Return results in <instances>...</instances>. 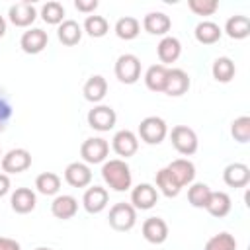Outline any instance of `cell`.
<instances>
[{"instance_id": "6da1fadb", "label": "cell", "mask_w": 250, "mask_h": 250, "mask_svg": "<svg viewBox=\"0 0 250 250\" xmlns=\"http://www.w3.org/2000/svg\"><path fill=\"white\" fill-rule=\"evenodd\" d=\"M102 178L105 182V186L113 191H127L133 184V174L131 168L125 160L121 158H111L105 160L102 166Z\"/></svg>"}, {"instance_id": "7a4b0ae2", "label": "cell", "mask_w": 250, "mask_h": 250, "mask_svg": "<svg viewBox=\"0 0 250 250\" xmlns=\"http://www.w3.org/2000/svg\"><path fill=\"white\" fill-rule=\"evenodd\" d=\"M107 223H109V227H111L113 230L127 232V230H131V229L137 225V209H135L131 203L119 201V203H115V205L109 209Z\"/></svg>"}, {"instance_id": "3957f363", "label": "cell", "mask_w": 250, "mask_h": 250, "mask_svg": "<svg viewBox=\"0 0 250 250\" xmlns=\"http://www.w3.org/2000/svg\"><path fill=\"white\" fill-rule=\"evenodd\" d=\"M168 135V125L158 115H148L139 123V137L146 145H160Z\"/></svg>"}, {"instance_id": "277c9868", "label": "cell", "mask_w": 250, "mask_h": 250, "mask_svg": "<svg viewBox=\"0 0 250 250\" xmlns=\"http://www.w3.org/2000/svg\"><path fill=\"white\" fill-rule=\"evenodd\" d=\"M170 141H172V146L184 154V156H191L197 152V146H199V141H197V135L191 127L188 125H176L172 127L170 131Z\"/></svg>"}, {"instance_id": "5b68a950", "label": "cell", "mask_w": 250, "mask_h": 250, "mask_svg": "<svg viewBox=\"0 0 250 250\" xmlns=\"http://www.w3.org/2000/svg\"><path fill=\"white\" fill-rule=\"evenodd\" d=\"M113 70H115V78L119 82H123V84H135L141 78V61L133 53L119 55L117 61H115Z\"/></svg>"}, {"instance_id": "8992f818", "label": "cell", "mask_w": 250, "mask_h": 250, "mask_svg": "<svg viewBox=\"0 0 250 250\" xmlns=\"http://www.w3.org/2000/svg\"><path fill=\"white\" fill-rule=\"evenodd\" d=\"M88 125L94 129V131H100V133H105V131H111L115 127V121H117V113L111 105H104V104H96L88 115Z\"/></svg>"}, {"instance_id": "52a82bcc", "label": "cell", "mask_w": 250, "mask_h": 250, "mask_svg": "<svg viewBox=\"0 0 250 250\" xmlns=\"http://www.w3.org/2000/svg\"><path fill=\"white\" fill-rule=\"evenodd\" d=\"M109 154V143L102 137H90L80 146V156L86 164H102Z\"/></svg>"}, {"instance_id": "ba28073f", "label": "cell", "mask_w": 250, "mask_h": 250, "mask_svg": "<svg viewBox=\"0 0 250 250\" xmlns=\"http://www.w3.org/2000/svg\"><path fill=\"white\" fill-rule=\"evenodd\" d=\"M4 174H21L31 166V152L27 148H10L0 160Z\"/></svg>"}, {"instance_id": "9c48e42d", "label": "cell", "mask_w": 250, "mask_h": 250, "mask_svg": "<svg viewBox=\"0 0 250 250\" xmlns=\"http://www.w3.org/2000/svg\"><path fill=\"white\" fill-rule=\"evenodd\" d=\"M8 20L16 27H31L37 20V8L31 2H16L8 8Z\"/></svg>"}, {"instance_id": "30bf717a", "label": "cell", "mask_w": 250, "mask_h": 250, "mask_svg": "<svg viewBox=\"0 0 250 250\" xmlns=\"http://www.w3.org/2000/svg\"><path fill=\"white\" fill-rule=\"evenodd\" d=\"M111 148H113V152L117 156H121V160L129 158V156H133L139 150V137L133 131H129V129H121V131H117L113 135Z\"/></svg>"}, {"instance_id": "8fae6325", "label": "cell", "mask_w": 250, "mask_h": 250, "mask_svg": "<svg viewBox=\"0 0 250 250\" xmlns=\"http://www.w3.org/2000/svg\"><path fill=\"white\" fill-rule=\"evenodd\" d=\"M158 203V189L152 184H139L131 189V205L141 211H148Z\"/></svg>"}, {"instance_id": "7c38bea8", "label": "cell", "mask_w": 250, "mask_h": 250, "mask_svg": "<svg viewBox=\"0 0 250 250\" xmlns=\"http://www.w3.org/2000/svg\"><path fill=\"white\" fill-rule=\"evenodd\" d=\"M47 43H49V35L41 27H29L27 31H23L20 39V47L27 55H39L47 47Z\"/></svg>"}, {"instance_id": "4fadbf2b", "label": "cell", "mask_w": 250, "mask_h": 250, "mask_svg": "<svg viewBox=\"0 0 250 250\" xmlns=\"http://www.w3.org/2000/svg\"><path fill=\"white\" fill-rule=\"evenodd\" d=\"M107 201H109V193L105 188L102 186H90L84 195H82V205L84 209L90 213V215H96V213H102L105 207H107Z\"/></svg>"}, {"instance_id": "5bb4252c", "label": "cell", "mask_w": 250, "mask_h": 250, "mask_svg": "<svg viewBox=\"0 0 250 250\" xmlns=\"http://www.w3.org/2000/svg\"><path fill=\"white\" fill-rule=\"evenodd\" d=\"M64 182L72 188H88L92 184V170L86 162H70L64 168Z\"/></svg>"}, {"instance_id": "9a60e30c", "label": "cell", "mask_w": 250, "mask_h": 250, "mask_svg": "<svg viewBox=\"0 0 250 250\" xmlns=\"http://www.w3.org/2000/svg\"><path fill=\"white\" fill-rule=\"evenodd\" d=\"M189 74L182 68H170L168 70V78H166V86H164V94L166 96H172V98H178V96H184L188 90H189Z\"/></svg>"}, {"instance_id": "2e32d148", "label": "cell", "mask_w": 250, "mask_h": 250, "mask_svg": "<svg viewBox=\"0 0 250 250\" xmlns=\"http://www.w3.org/2000/svg\"><path fill=\"white\" fill-rule=\"evenodd\" d=\"M141 232H143V236H145L146 242H150V244H162L168 238V225L160 217H148V219H145V223L141 227Z\"/></svg>"}, {"instance_id": "e0dca14e", "label": "cell", "mask_w": 250, "mask_h": 250, "mask_svg": "<svg viewBox=\"0 0 250 250\" xmlns=\"http://www.w3.org/2000/svg\"><path fill=\"white\" fill-rule=\"evenodd\" d=\"M35 203H37V197H35V191L29 189V188H16L10 195V205L12 209L18 213V215H27L35 209Z\"/></svg>"}, {"instance_id": "ac0fdd59", "label": "cell", "mask_w": 250, "mask_h": 250, "mask_svg": "<svg viewBox=\"0 0 250 250\" xmlns=\"http://www.w3.org/2000/svg\"><path fill=\"white\" fill-rule=\"evenodd\" d=\"M51 213H53V217H57L61 221H68L78 213V199L68 193L55 195V199L51 203Z\"/></svg>"}, {"instance_id": "d6986e66", "label": "cell", "mask_w": 250, "mask_h": 250, "mask_svg": "<svg viewBox=\"0 0 250 250\" xmlns=\"http://www.w3.org/2000/svg\"><path fill=\"white\" fill-rule=\"evenodd\" d=\"M156 55L160 59V64L168 66L170 62H176L182 55V43L178 37H172V35H166L160 39V43L156 45Z\"/></svg>"}, {"instance_id": "ffe728a7", "label": "cell", "mask_w": 250, "mask_h": 250, "mask_svg": "<svg viewBox=\"0 0 250 250\" xmlns=\"http://www.w3.org/2000/svg\"><path fill=\"white\" fill-rule=\"evenodd\" d=\"M166 168L170 170V174L174 176V180L180 184V188H186V186L193 184L195 166H193L191 160H188V158H176V160H172Z\"/></svg>"}, {"instance_id": "44dd1931", "label": "cell", "mask_w": 250, "mask_h": 250, "mask_svg": "<svg viewBox=\"0 0 250 250\" xmlns=\"http://www.w3.org/2000/svg\"><path fill=\"white\" fill-rule=\"evenodd\" d=\"M223 182L229 188H246L250 182V168L242 162H232L223 170Z\"/></svg>"}, {"instance_id": "7402d4cb", "label": "cell", "mask_w": 250, "mask_h": 250, "mask_svg": "<svg viewBox=\"0 0 250 250\" xmlns=\"http://www.w3.org/2000/svg\"><path fill=\"white\" fill-rule=\"evenodd\" d=\"M143 27L150 35H162V37H166L168 31H170V27H172V20L164 12H148L143 18Z\"/></svg>"}, {"instance_id": "603a6c76", "label": "cell", "mask_w": 250, "mask_h": 250, "mask_svg": "<svg viewBox=\"0 0 250 250\" xmlns=\"http://www.w3.org/2000/svg\"><path fill=\"white\" fill-rule=\"evenodd\" d=\"M82 94L88 102L92 104H100L105 94H107V80L102 76V74H94L90 76L86 82H84V88H82Z\"/></svg>"}, {"instance_id": "cb8c5ba5", "label": "cell", "mask_w": 250, "mask_h": 250, "mask_svg": "<svg viewBox=\"0 0 250 250\" xmlns=\"http://www.w3.org/2000/svg\"><path fill=\"white\" fill-rule=\"evenodd\" d=\"M193 35H195L197 43H201V45H213V43H217L221 39L223 29L219 27V23L209 21V20H203V21H199L195 25Z\"/></svg>"}, {"instance_id": "d4e9b609", "label": "cell", "mask_w": 250, "mask_h": 250, "mask_svg": "<svg viewBox=\"0 0 250 250\" xmlns=\"http://www.w3.org/2000/svg\"><path fill=\"white\" fill-rule=\"evenodd\" d=\"M207 213L217 217V219H223L230 213L232 209V201L229 197L227 191H211V197H209V203H207Z\"/></svg>"}, {"instance_id": "484cf974", "label": "cell", "mask_w": 250, "mask_h": 250, "mask_svg": "<svg viewBox=\"0 0 250 250\" xmlns=\"http://www.w3.org/2000/svg\"><path fill=\"white\" fill-rule=\"evenodd\" d=\"M225 33L230 37V39H246L250 35V20L248 16H240V14H234L227 20L225 23Z\"/></svg>"}, {"instance_id": "4316f807", "label": "cell", "mask_w": 250, "mask_h": 250, "mask_svg": "<svg viewBox=\"0 0 250 250\" xmlns=\"http://www.w3.org/2000/svg\"><path fill=\"white\" fill-rule=\"evenodd\" d=\"M82 33H84V31H82V25H80L78 21H74V20H64V21L59 25V29H57L59 41H61L62 45H66V47H72V45L80 43Z\"/></svg>"}, {"instance_id": "83f0119b", "label": "cell", "mask_w": 250, "mask_h": 250, "mask_svg": "<svg viewBox=\"0 0 250 250\" xmlns=\"http://www.w3.org/2000/svg\"><path fill=\"white\" fill-rule=\"evenodd\" d=\"M168 66L164 64H152L146 68L145 72V84L150 92H164V86H166V78H168Z\"/></svg>"}, {"instance_id": "f1b7e54d", "label": "cell", "mask_w": 250, "mask_h": 250, "mask_svg": "<svg viewBox=\"0 0 250 250\" xmlns=\"http://www.w3.org/2000/svg\"><path fill=\"white\" fill-rule=\"evenodd\" d=\"M211 74H213V78L217 82L227 84V82H230L234 78L236 66H234L232 59H229V57H217L213 61V64H211Z\"/></svg>"}, {"instance_id": "f546056e", "label": "cell", "mask_w": 250, "mask_h": 250, "mask_svg": "<svg viewBox=\"0 0 250 250\" xmlns=\"http://www.w3.org/2000/svg\"><path fill=\"white\" fill-rule=\"evenodd\" d=\"M211 188L203 182H195V184H189L188 188V201L191 207L195 209H205L207 203H209V197H211Z\"/></svg>"}, {"instance_id": "4dcf8cb0", "label": "cell", "mask_w": 250, "mask_h": 250, "mask_svg": "<svg viewBox=\"0 0 250 250\" xmlns=\"http://www.w3.org/2000/svg\"><path fill=\"white\" fill-rule=\"evenodd\" d=\"M156 189L162 193V195H166V197H176L180 191H182V188H180V184L174 180V176L170 174V170L168 168H160L158 172H156Z\"/></svg>"}, {"instance_id": "1f68e13d", "label": "cell", "mask_w": 250, "mask_h": 250, "mask_svg": "<svg viewBox=\"0 0 250 250\" xmlns=\"http://www.w3.org/2000/svg\"><path fill=\"white\" fill-rule=\"evenodd\" d=\"M141 33V21L133 16H125V18H119L115 21V35L123 41H131L135 39L137 35Z\"/></svg>"}, {"instance_id": "d6a6232c", "label": "cell", "mask_w": 250, "mask_h": 250, "mask_svg": "<svg viewBox=\"0 0 250 250\" xmlns=\"http://www.w3.org/2000/svg\"><path fill=\"white\" fill-rule=\"evenodd\" d=\"M35 189L43 195H57L61 189V178L55 172H41L35 178Z\"/></svg>"}, {"instance_id": "836d02e7", "label": "cell", "mask_w": 250, "mask_h": 250, "mask_svg": "<svg viewBox=\"0 0 250 250\" xmlns=\"http://www.w3.org/2000/svg\"><path fill=\"white\" fill-rule=\"evenodd\" d=\"M39 16H41V20H43L45 23H49V25H61V23L64 21V6H62L61 2H55V0L45 2V4L41 6Z\"/></svg>"}, {"instance_id": "e575fe53", "label": "cell", "mask_w": 250, "mask_h": 250, "mask_svg": "<svg viewBox=\"0 0 250 250\" xmlns=\"http://www.w3.org/2000/svg\"><path fill=\"white\" fill-rule=\"evenodd\" d=\"M82 31H86L90 37H94V39H100V37H104V35H107V31H109V23H107V20L104 18V16H88L86 20H84V25H82Z\"/></svg>"}, {"instance_id": "d590c367", "label": "cell", "mask_w": 250, "mask_h": 250, "mask_svg": "<svg viewBox=\"0 0 250 250\" xmlns=\"http://www.w3.org/2000/svg\"><path fill=\"white\" fill-rule=\"evenodd\" d=\"M203 250H236V238L229 232H219L213 234L207 242Z\"/></svg>"}, {"instance_id": "8d00e7d4", "label": "cell", "mask_w": 250, "mask_h": 250, "mask_svg": "<svg viewBox=\"0 0 250 250\" xmlns=\"http://www.w3.org/2000/svg\"><path fill=\"white\" fill-rule=\"evenodd\" d=\"M230 135L234 141L238 143H248L250 141V117L248 115H240L230 123Z\"/></svg>"}, {"instance_id": "74e56055", "label": "cell", "mask_w": 250, "mask_h": 250, "mask_svg": "<svg viewBox=\"0 0 250 250\" xmlns=\"http://www.w3.org/2000/svg\"><path fill=\"white\" fill-rule=\"evenodd\" d=\"M188 8L195 16H213L219 10L217 0H188Z\"/></svg>"}, {"instance_id": "f35d334b", "label": "cell", "mask_w": 250, "mask_h": 250, "mask_svg": "<svg viewBox=\"0 0 250 250\" xmlns=\"http://www.w3.org/2000/svg\"><path fill=\"white\" fill-rule=\"evenodd\" d=\"M12 113H14V107H12V102L6 94L4 88H0V133L6 131L10 119H12Z\"/></svg>"}, {"instance_id": "ab89813d", "label": "cell", "mask_w": 250, "mask_h": 250, "mask_svg": "<svg viewBox=\"0 0 250 250\" xmlns=\"http://www.w3.org/2000/svg\"><path fill=\"white\" fill-rule=\"evenodd\" d=\"M74 8L82 14H94L98 8V0H74Z\"/></svg>"}, {"instance_id": "60d3db41", "label": "cell", "mask_w": 250, "mask_h": 250, "mask_svg": "<svg viewBox=\"0 0 250 250\" xmlns=\"http://www.w3.org/2000/svg\"><path fill=\"white\" fill-rule=\"evenodd\" d=\"M0 250H21L20 242L8 236H0Z\"/></svg>"}, {"instance_id": "b9f144b4", "label": "cell", "mask_w": 250, "mask_h": 250, "mask_svg": "<svg viewBox=\"0 0 250 250\" xmlns=\"http://www.w3.org/2000/svg\"><path fill=\"white\" fill-rule=\"evenodd\" d=\"M8 191H10V178L8 174L0 172V197H4Z\"/></svg>"}, {"instance_id": "7bdbcfd3", "label": "cell", "mask_w": 250, "mask_h": 250, "mask_svg": "<svg viewBox=\"0 0 250 250\" xmlns=\"http://www.w3.org/2000/svg\"><path fill=\"white\" fill-rule=\"evenodd\" d=\"M6 35V20H4V16H0V39Z\"/></svg>"}, {"instance_id": "ee69618b", "label": "cell", "mask_w": 250, "mask_h": 250, "mask_svg": "<svg viewBox=\"0 0 250 250\" xmlns=\"http://www.w3.org/2000/svg\"><path fill=\"white\" fill-rule=\"evenodd\" d=\"M35 250H51V248H45V246H39V248H35Z\"/></svg>"}, {"instance_id": "f6af8a7d", "label": "cell", "mask_w": 250, "mask_h": 250, "mask_svg": "<svg viewBox=\"0 0 250 250\" xmlns=\"http://www.w3.org/2000/svg\"><path fill=\"white\" fill-rule=\"evenodd\" d=\"M0 160H2V148H0Z\"/></svg>"}]
</instances>
